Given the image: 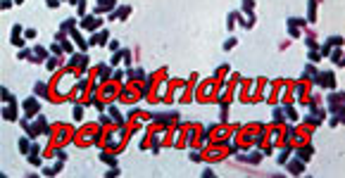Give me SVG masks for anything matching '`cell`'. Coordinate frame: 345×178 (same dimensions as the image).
I'll list each match as a JSON object with an SVG mask.
<instances>
[{
    "instance_id": "cell-4",
    "label": "cell",
    "mask_w": 345,
    "mask_h": 178,
    "mask_svg": "<svg viewBox=\"0 0 345 178\" xmlns=\"http://www.w3.org/2000/svg\"><path fill=\"white\" fill-rule=\"evenodd\" d=\"M290 171H293L295 176H298V173H302V162H293V164H290Z\"/></svg>"
},
{
    "instance_id": "cell-1",
    "label": "cell",
    "mask_w": 345,
    "mask_h": 178,
    "mask_svg": "<svg viewBox=\"0 0 345 178\" xmlns=\"http://www.w3.org/2000/svg\"><path fill=\"white\" fill-rule=\"evenodd\" d=\"M319 76H321V79H319V83H321V86H329V88H331L333 83H336V81H333V74H331V71H326V74H319Z\"/></svg>"
},
{
    "instance_id": "cell-6",
    "label": "cell",
    "mask_w": 345,
    "mask_h": 178,
    "mask_svg": "<svg viewBox=\"0 0 345 178\" xmlns=\"http://www.w3.org/2000/svg\"><path fill=\"white\" fill-rule=\"evenodd\" d=\"M24 107H26L29 112H36V102H33V100H26V102H24Z\"/></svg>"
},
{
    "instance_id": "cell-2",
    "label": "cell",
    "mask_w": 345,
    "mask_h": 178,
    "mask_svg": "<svg viewBox=\"0 0 345 178\" xmlns=\"http://www.w3.org/2000/svg\"><path fill=\"white\" fill-rule=\"evenodd\" d=\"M105 41H107V33H105V31H100V33H95V36H93V38H91V43H93V45H105Z\"/></svg>"
},
{
    "instance_id": "cell-9",
    "label": "cell",
    "mask_w": 345,
    "mask_h": 178,
    "mask_svg": "<svg viewBox=\"0 0 345 178\" xmlns=\"http://www.w3.org/2000/svg\"><path fill=\"white\" fill-rule=\"evenodd\" d=\"M252 5H255L252 0H245V2H243V7H245V10H252Z\"/></svg>"
},
{
    "instance_id": "cell-7",
    "label": "cell",
    "mask_w": 345,
    "mask_h": 178,
    "mask_svg": "<svg viewBox=\"0 0 345 178\" xmlns=\"http://www.w3.org/2000/svg\"><path fill=\"white\" fill-rule=\"evenodd\" d=\"M19 150H22V152L29 150V143H26V140H19Z\"/></svg>"
},
{
    "instance_id": "cell-8",
    "label": "cell",
    "mask_w": 345,
    "mask_h": 178,
    "mask_svg": "<svg viewBox=\"0 0 345 178\" xmlns=\"http://www.w3.org/2000/svg\"><path fill=\"white\" fill-rule=\"evenodd\" d=\"M31 164H33V166H38V164H41V159H38L36 154H31Z\"/></svg>"
},
{
    "instance_id": "cell-11",
    "label": "cell",
    "mask_w": 345,
    "mask_h": 178,
    "mask_svg": "<svg viewBox=\"0 0 345 178\" xmlns=\"http://www.w3.org/2000/svg\"><path fill=\"white\" fill-rule=\"evenodd\" d=\"M331 45H340V36H333V38H331Z\"/></svg>"
},
{
    "instance_id": "cell-10",
    "label": "cell",
    "mask_w": 345,
    "mask_h": 178,
    "mask_svg": "<svg viewBox=\"0 0 345 178\" xmlns=\"http://www.w3.org/2000/svg\"><path fill=\"white\" fill-rule=\"evenodd\" d=\"M233 45H236V41H233V38H231V41H226V43H224V48H226V50H229V48H233Z\"/></svg>"
},
{
    "instance_id": "cell-3",
    "label": "cell",
    "mask_w": 345,
    "mask_h": 178,
    "mask_svg": "<svg viewBox=\"0 0 345 178\" xmlns=\"http://www.w3.org/2000/svg\"><path fill=\"white\" fill-rule=\"evenodd\" d=\"M2 114H5V119H7V121H12L14 116H17V114H14V105H10V107L2 112Z\"/></svg>"
},
{
    "instance_id": "cell-5",
    "label": "cell",
    "mask_w": 345,
    "mask_h": 178,
    "mask_svg": "<svg viewBox=\"0 0 345 178\" xmlns=\"http://www.w3.org/2000/svg\"><path fill=\"white\" fill-rule=\"evenodd\" d=\"M309 154H312V147H302V150H300V159H309Z\"/></svg>"
},
{
    "instance_id": "cell-12",
    "label": "cell",
    "mask_w": 345,
    "mask_h": 178,
    "mask_svg": "<svg viewBox=\"0 0 345 178\" xmlns=\"http://www.w3.org/2000/svg\"><path fill=\"white\" fill-rule=\"evenodd\" d=\"M19 2H22V0H19Z\"/></svg>"
}]
</instances>
